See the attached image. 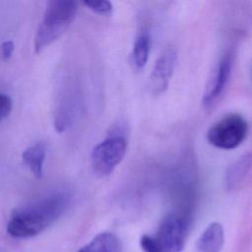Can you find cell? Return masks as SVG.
Here are the masks:
<instances>
[{"label": "cell", "instance_id": "1", "mask_svg": "<svg viewBox=\"0 0 252 252\" xmlns=\"http://www.w3.org/2000/svg\"><path fill=\"white\" fill-rule=\"evenodd\" d=\"M69 198L55 193L16 209L7 223V232L14 238H30L45 230L63 214Z\"/></svg>", "mask_w": 252, "mask_h": 252}, {"label": "cell", "instance_id": "2", "mask_svg": "<svg viewBox=\"0 0 252 252\" xmlns=\"http://www.w3.org/2000/svg\"><path fill=\"white\" fill-rule=\"evenodd\" d=\"M78 10L73 0H52L47 2L33 40L35 52L56 40L71 25Z\"/></svg>", "mask_w": 252, "mask_h": 252}, {"label": "cell", "instance_id": "3", "mask_svg": "<svg viewBox=\"0 0 252 252\" xmlns=\"http://www.w3.org/2000/svg\"><path fill=\"white\" fill-rule=\"evenodd\" d=\"M189 233V220L179 214L168 215L155 234H144L140 246L144 252H180Z\"/></svg>", "mask_w": 252, "mask_h": 252}, {"label": "cell", "instance_id": "4", "mask_svg": "<svg viewBox=\"0 0 252 252\" xmlns=\"http://www.w3.org/2000/svg\"><path fill=\"white\" fill-rule=\"evenodd\" d=\"M248 124L238 113H229L213 124L207 132L208 142L216 148L231 150L246 138Z\"/></svg>", "mask_w": 252, "mask_h": 252}, {"label": "cell", "instance_id": "5", "mask_svg": "<svg viewBox=\"0 0 252 252\" xmlns=\"http://www.w3.org/2000/svg\"><path fill=\"white\" fill-rule=\"evenodd\" d=\"M127 151V140L120 133H114L97 144L92 151L91 164L98 176L112 173L121 162Z\"/></svg>", "mask_w": 252, "mask_h": 252}, {"label": "cell", "instance_id": "6", "mask_svg": "<svg viewBox=\"0 0 252 252\" xmlns=\"http://www.w3.org/2000/svg\"><path fill=\"white\" fill-rule=\"evenodd\" d=\"M231 68L232 54L230 51H227L218 62L206 87L202 99L205 108L214 106L222 95L231 74Z\"/></svg>", "mask_w": 252, "mask_h": 252}, {"label": "cell", "instance_id": "7", "mask_svg": "<svg viewBox=\"0 0 252 252\" xmlns=\"http://www.w3.org/2000/svg\"><path fill=\"white\" fill-rule=\"evenodd\" d=\"M176 61L177 53L173 47H167L159 54L149 78V88L154 94H159L166 90Z\"/></svg>", "mask_w": 252, "mask_h": 252}, {"label": "cell", "instance_id": "8", "mask_svg": "<svg viewBox=\"0 0 252 252\" xmlns=\"http://www.w3.org/2000/svg\"><path fill=\"white\" fill-rule=\"evenodd\" d=\"M224 243L223 227L220 222L210 223L197 240L198 252H220Z\"/></svg>", "mask_w": 252, "mask_h": 252}, {"label": "cell", "instance_id": "9", "mask_svg": "<svg viewBox=\"0 0 252 252\" xmlns=\"http://www.w3.org/2000/svg\"><path fill=\"white\" fill-rule=\"evenodd\" d=\"M46 157V145L43 142H36L28 147L22 155L24 163L36 177L41 178L43 174V163Z\"/></svg>", "mask_w": 252, "mask_h": 252}, {"label": "cell", "instance_id": "10", "mask_svg": "<svg viewBox=\"0 0 252 252\" xmlns=\"http://www.w3.org/2000/svg\"><path fill=\"white\" fill-rule=\"evenodd\" d=\"M78 252H122V246L115 234L101 232Z\"/></svg>", "mask_w": 252, "mask_h": 252}, {"label": "cell", "instance_id": "11", "mask_svg": "<svg viewBox=\"0 0 252 252\" xmlns=\"http://www.w3.org/2000/svg\"><path fill=\"white\" fill-rule=\"evenodd\" d=\"M151 50V36L147 30L143 29L136 36L131 53L132 63L136 69H142L148 62Z\"/></svg>", "mask_w": 252, "mask_h": 252}, {"label": "cell", "instance_id": "12", "mask_svg": "<svg viewBox=\"0 0 252 252\" xmlns=\"http://www.w3.org/2000/svg\"><path fill=\"white\" fill-rule=\"evenodd\" d=\"M252 157L247 153L233 162L226 170L224 183L227 189H233L244 178L251 167Z\"/></svg>", "mask_w": 252, "mask_h": 252}, {"label": "cell", "instance_id": "13", "mask_svg": "<svg viewBox=\"0 0 252 252\" xmlns=\"http://www.w3.org/2000/svg\"><path fill=\"white\" fill-rule=\"evenodd\" d=\"M83 4L92 11L100 15H109L113 10L112 3L106 0L100 1H84Z\"/></svg>", "mask_w": 252, "mask_h": 252}, {"label": "cell", "instance_id": "14", "mask_svg": "<svg viewBox=\"0 0 252 252\" xmlns=\"http://www.w3.org/2000/svg\"><path fill=\"white\" fill-rule=\"evenodd\" d=\"M13 108V100L11 96L5 93L0 94V118L1 120L6 119Z\"/></svg>", "mask_w": 252, "mask_h": 252}, {"label": "cell", "instance_id": "15", "mask_svg": "<svg viewBox=\"0 0 252 252\" xmlns=\"http://www.w3.org/2000/svg\"><path fill=\"white\" fill-rule=\"evenodd\" d=\"M14 52V43L12 40H5L1 43V57L3 60H8Z\"/></svg>", "mask_w": 252, "mask_h": 252}]
</instances>
